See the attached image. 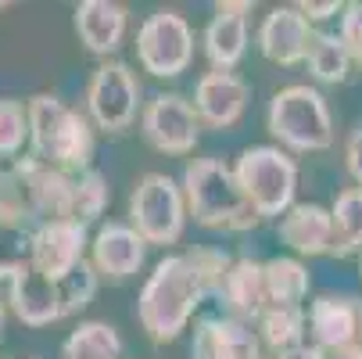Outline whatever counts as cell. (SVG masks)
<instances>
[{
	"mask_svg": "<svg viewBox=\"0 0 362 359\" xmlns=\"http://www.w3.org/2000/svg\"><path fill=\"white\" fill-rule=\"evenodd\" d=\"M344 166H348L355 187H362V126L351 130V137H348V144H344Z\"/></svg>",
	"mask_w": 362,
	"mask_h": 359,
	"instance_id": "836d02e7",
	"label": "cell"
},
{
	"mask_svg": "<svg viewBox=\"0 0 362 359\" xmlns=\"http://www.w3.org/2000/svg\"><path fill=\"white\" fill-rule=\"evenodd\" d=\"M183 194H187V212L194 223L209 230H251L258 227V212L247 205L233 166L223 159H194L183 169Z\"/></svg>",
	"mask_w": 362,
	"mask_h": 359,
	"instance_id": "3957f363",
	"label": "cell"
},
{
	"mask_svg": "<svg viewBox=\"0 0 362 359\" xmlns=\"http://www.w3.org/2000/svg\"><path fill=\"white\" fill-rule=\"evenodd\" d=\"M251 86L237 72H204L194 86V108L204 126L230 130L247 108Z\"/></svg>",
	"mask_w": 362,
	"mask_h": 359,
	"instance_id": "2e32d148",
	"label": "cell"
},
{
	"mask_svg": "<svg viewBox=\"0 0 362 359\" xmlns=\"http://www.w3.org/2000/svg\"><path fill=\"white\" fill-rule=\"evenodd\" d=\"M8 305L11 313L25 324V327H50L65 317V305H62V284L43 277L36 266L18 273L8 284Z\"/></svg>",
	"mask_w": 362,
	"mask_h": 359,
	"instance_id": "ac0fdd59",
	"label": "cell"
},
{
	"mask_svg": "<svg viewBox=\"0 0 362 359\" xmlns=\"http://www.w3.org/2000/svg\"><path fill=\"white\" fill-rule=\"evenodd\" d=\"M330 216H334V251L330 255H362V187H344L334 205H330Z\"/></svg>",
	"mask_w": 362,
	"mask_h": 359,
	"instance_id": "d4e9b609",
	"label": "cell"
},
{
	"mask_svg": "<svg viewBox=\"0 0 362 359\" xmlns=\"http://www.w3.org/2000/svg\"><path fill=\"white\" fill-rule=\"evenodd\" d=\"M90 122L105 133H126L140 112V79L126 62H100L86 83Z\"/></svg>",
	"mask_w": 362,
	"mask_h": 359,
	"instance_id": "ba28073f",
	"label": "cell"
},
{
	"mask_svg": "<svg viewBox=\"0 0 362 359\" xmlns=\"http://www.w3.org/2000/svg\"><path fill=\"white\" fill-rule=\"evenodd\" d=\"M43 173L47 162L36 155H22L0 166V223L36 230L47 223L43 216Z\"/></svg>",
	"mask_w": 362,
	"mask_h": 359,
	"instance_id": "30bf717a",
	"label": "cell"
},
{
	"mask_svg": "<svg viewBox=\"0 0 362 359\" xmlns=\"http://www.w3.org/2000/svg\"><path fill=\"white\" fill-rule=\"evenodd\" d=\"M29 144V101L0 97V159H22Z\"/></svg>",
	"mask_w": 362,
	"mask_h": 359,
	"instance_id": "83f0119b",
	"label": "cell"
},
{
	"mask_svg": "<svg viewBox=\"0 0 362 359\" xmlns=\"http://www.w3.org/2000/svg\"><path fill=\"white\" fill-rule=\"evenodd\" d=\"M194 359H269L262 355V338L251 331V324L233 317H212L201 320L190 345Z\"/></svg>",
	"mask_w": 362,
	"mask_h": 359,
	"instance_id": "e0dca14e",
	"label": "cell"
},
{
	"mask_svg": "<svg viewBox=\"0 0 362 359\" xmlns=\"http://www.w3.org/2000/svg\"><path fill=\"white\" fill-rule=\"evenodd\" d=\"M280 241L294 251V255H330L334 251V216L323 205H294L287 209L276 223Z\"/></svg>",
	"mask_w": 362,
	"mask_h": 359,
	"instance_id": "d6986e66",
	"label": "cell"
},
{
	"mask_svg": "<svg viewBox=\"0 0 362 359\" xmlns=\"http://www.w3.org/2000/svg\"><path fill=\"white\" fill-rule=\"evenodd\" d=\"M209 298L194 263L187 259V251L180 255H165V259L154 266V273L147 277V284L140 287L136 298V320L147 331L151 341H176L187 324L194 320L197 305Z\"/></svg>",
	"mask_w": 362,
	"mask_h": 359,
	"instance_id": "6da1fadb",
	"label": "cell"
},
{
	"mask_svg": "<svg viewBox=\"0 0 362 359\" xmlns=\"http://www.w3.org/2000/svg\"><path fill=\"white\" fill-rule=\"evenodd\" d=\"M341 40L348 47V55L355 65H362V0L355 4H344V15H341Z\"/></svg>",
	"mask_w": 362,
	"mask_h": 359,
	"instance_id": "1f68e13d",
	"label": "cell"
},
{
	"mask_svg": "<svg viewBox=\"0 0 362 359\" xmlns=\"http://www.w3.org/2000/svg\"><path fill=\"white\" fill-rule=\"evenodd\" d=\"M147 259V241L136 234L133 223H105L93 241H90V263L100 277L108 280H126L133 273H140Z\"/></svg>",
	"mask_w": 362,
	"mask_h": 359,
	"instance_id": "4fadbf2b",
	"label": "cell"
},
{
	"mask_svg": "<svg viewBox=\"0 0 362 359\" xmlns=\"http://www.w3.org/2000/svg\"><path fill=\"white\" fill-rule=\"evenodd\" d=\"M237 183L247 198V205L258 212V220H280L287 209H294L298 190V162L287 151L273 144H258L237 155L233 162Z\"/></svg>",
	"mask_w": 362,
	"mask_h": 359,
	"instance_id": "5b68a950",
	"label": "cell"
},
{
	"mask_svg": "<svg viewBox=\"0 0 362 359\" xmlns=\"http://www.w3.org/2000/svg\"><path fill=\"white\" fill-rule=\"evenodd\" d=\"M358 277H362V255H358Z\"/></svg>",
	"mask_w": 362,
	"mask_h": 359,
	"instance_id": "8d00e7d4",
	"label": "cell"
},
{
	"mask_svg": "<svg viewBox=\"0 0 362 359\" xmlns=\"http://www.w3.org/2000/svg\"><path fill=\"white\" fill-rule=\"evenodd\" d=\"M255 331L262 338L266 348L276 352H287L294 345H305V334H308V309L305 305H269V309L255 320Z\"/></svg>",
	"mask_w": 362,
	"mask_h": 359,
	"instance_id": "7402d4cb",
	"label": "cell"
},
{
	"mask_svg": "<svg viewBox=\"0 0 362 359\" xmlns=\"http://www.w3.org/2000/svg\"><path fill=\"white\" fill-rule=\"evenodd\" d=\"M140 133L162 155H190L201 137V115L183 93H154L144 105Z\"/></svg>",
	"mask_w": 362,
	"mask_h": 359,
	"instance_id": "9c48e42d",
	"label": "cell"
},
{
	"mask_svg": "<svg viewBox=\"0 0 362 359\" xmlns=\"http://www.w3.org/2000/svg\"><path fill=\"white\" fill-rule=\"evenodd\" d=\"M187 216L190 212L183 183H176L165 173H147L129 198V220L147 244H176L183 237Z\"/></svg>",
	"mask_w": 362,
	"mask_h": 359,
	"instance_id": "8992f818",
	"label": "cell"
},
{
	"mask_svg": "<svg viewBox=\"0 0 362 359\" xmlns=\"http://www.w3.org/2000/svg\"><path fill=\"white\" fill-rule=\"evenodd\" d=\"M308 76H313L316 83H344L348 79V69L355 65L351 55H348V47L341 40V33H320L313 36V47H308Z\"/></svg>",
	"mask_w": 362,
	"mask_h": 359,
	"instance_id": "484cf974",
	"label": "cell"
},
{
	"mask_svg": "<svg viewBox=\"0 0 362 359\" xmlns=\"http://www.w3.org/2000/svg\"><path fill=\"white\" fill-rule=\"evenodd\" d=\"M136 62L158 79H176L194 62V29L180 11H154L136 29Z\"/></svg>",
	"mask_w": 362,
	"mask_h": 359,
	"instance_id": "52a82bcc",
	"label": "cell"
},
{
	"mask_svg": "<svg viewBox=\"0 0 362 359\" xmlns=\"http://www.w3.org/2000/svg\"><path fill=\"white\" fill-rule=\"evenodd\" d=\"M308 334L320 348L362 345V298L355 295H320L308 305Z\"/></svg>",
	"mask_w": 362,
	"mask_h": 359,
	"instance_id": "5bb4252c",
	"label": "cell"
},
{
	"mask_svg": "<svg viewBox=\"0 0 362 359\" xmlns=\"http://www.w3.org/2000/svg\"><path fill=\"white\" fill-rule=\"evenodd\" d=\"M323 359H362V345H344V348H323Z\"/></svg>",
	"mask_w": 362,
	"mask_h": 359,
	"instance_id": "e575fe53",
	"label": "cell"
},
{
	"mask_svg": "<svg viewBox=\"0 0 362 359\" xmlns=\"http://www.w3.org/2000/svg\"><path fill=\"white\" fill-rule=\"evenodd\" d=\"M247 0H226L216 4L212 22L204 25V58H209L212 72H233V65L244 58L247 50Z\"/></svg>",
	"mask_w": 362,
	"mask_h": 359,
	"instance_id": "9a60e30c",
	"label": "cell"
},
{
	"mask_svg": "<svg viewBox=\"0 0 362 359\" xmlns=\"http://www.w3.org/2000/svg\"><path fill=\"white\" fill-rule=\"evenodd\" d=\"M223 305L230 309L233 320H244V324H255L269 309V287H266V263L258 259H233L230 273H226V284H223Z\"/></svg>",
	"mask_w": 362,
	"mask_h": 359,
	"instance_id": "ffe728a7",
	"label": "cell"
},
{
	"mask_svg": "<svg viewBox=\"0 0 362 359\" xmlns=\"http://www.w3.org/2000/svg\"><path fill=\"white\" fill-rule=\"evenodd\" d=\"M126 8L115 0H83L76 8V33L83 40V47L97 58H108L122 47L126 36Z\"/></svg>",
	"mask_w": 362,
	"mask_h": 359,
	"instance_id": "44dd1931",
	"label": "cell"
},
{
	"mask_svg": "<svg viewBox=\"0 0 362 359\" xmlns=\"http://www.w3.org/2000/svg\"><path fill=\"white\" fill-rule=\"evenodd\" d=\"M0 11H8V4H0Z\"/></svg>",
	"mask_w": 362,
	"mask_h": 359,
	"instance_id": "74e56055",
	"label": "cell"
},
{
	"mask_svg": "<svg viewBox=\"0 0 362 359\" xmlns=\"http://www.w3.org/2000/svg\"><path fill=\"white\" fill-rule=\"evenodd\" d=\"M62 359H122V338L105 320H83L65 338Z\"/></svg>",
	"mask_w": 362,
	"mask_h": 359,
	"instance_id": "cb8c5ba5",
	"label": "cell"
},
{
	"mask_svg": "<svg viewBox=\"0 0 362 359\" xmlns=\"http://www.w3.org/2000/svg\"><path fill=\"white\" fill-rule=\"evenodd\" d=\"M266 287H269V305H305L313 277H308V266L298 255H276L266 263Z\"/></svg>",
	"mask_w": 362,
	"mask_h": 359,
	"instance_id": "603a6c76",
	"label": "cell"
},
{
	"mask_svg": "<svg viewBox=\"0 0 362 359\" xmlns=\"http://www.w3.org/2000/svg\"><path fill=\"white\" fill-rule=\"evenodd\" d=\"M97 280H100V273L93 270V263L90 259H83L65 280H58L62 284V305H65V317H76V313H83L86 305L93 302V295H97Z\"/></svg>",
	"mask_w": 362,
	"mask_h": 359,
	"instance_id": "4dcf8cb0",
	"label": "cell"
},
{
	"mask_svg": "<svg viewBox=\"0 0 362 359\" xmlns=\"http://www.w3.org/2000/svg\"><path fill=\"white\" fill-rule=\"evenodd\" d=\"M90 230L76 220H54L33 230V266L50 277V280H65L90 248Z\"/></svg>",
	"mask_w": 362,
	"mask_h": 359,
	"instance_id": "8fae6325",
	"label": "cell"
},
{
	"mask_svg": "<svg viewBox=\"0 0 362 359\" xmlns=\"http://www.w3.org/2000/svg\"><path fill=\"white\" fill-rule=\"evenodd\" d=\"M108 180L105 173H97V169H83L72 176V220L90 227L97 223L100 216H105L108 209Z\"/></svg>",
	"mask_w": 362,
	"mask_h": 359,
	"instance_id": "4316f807",
	"label": "cell"
},
{
	"mask_svg": "<svg viewBox=\"0 0 362 359\" xmlns=\"http://www.w3.org/2000/svg\"><path fill=\"white\" fill-rule=\"evenodd\" d=\"M294 8H298L308 22H323V18L344 15V4H341V0H323V4H316V0H298Z\"/></svg>",
	"mask_w": 362,
	"mask_h": 359,
	"instance_id": "d6a6232c",
	"label": "cell"
},
{
	"mask_svg": "<svg viewBox=\"0 0 362 359\" xmlns=\"http://www.w3.org/2000/svg\"><path fill=\"white\" fill-rule=\"evenodd\" d=\"M0 331H4V298H0Z\"/></svg>",
	"mask_w": 362,
	"mask_h": 359,
	"instance_id": "d590c367",
	"label": "cell"
},
{
	"mask_svg": "<svg viewBox=\"0 0 362 359\" xmlns=\"http://www.w3.org/2000/svg\"><path fill=\"white\" fill-rule=\"evenodd\" d=\"M266 130L287 151H327L334 144V119L327 108V97L305 83L273 93L266 108Z\"/></svg>",
	"mask_w": 362,
	"mask_h": 359,
	"instance_id": "277c9868",
	"label": "cell"
},
{
	"mask_svg": "<svg viewBox=\"0 0 362 359\" xmlns=\"http://www.w3.org/2000/svg\"><path fill=\"white\" fill-rule=\"evenodd\" d=\"M33 270V230L0 223V280H15Z\"/></svg>",
	"mask_w": 362,
	"mask_h": 359,
	"instance_id": "f1b7e54d",
	"label": "cell"
},
{
	"mask_svg": "<svg viewBox=\"0 0 362 359\" xmlns=\"http://www.w3.org/2000/svg\"><path fill=\"white\" fill-rule=\"evenodd\" d=\"M29 155L62 173L93 169V126L54 93L29 97Z\"/></svg>",
	"mask_w": 362,
	"mask_h": 359,
	"instance_id": "7a4b0ae2",
	"label": "cell"
},
{
	"mask_svg": "<svg viewBox=\"0 0 362 359\" xmlns=\"http://www.w3.org/2000/svg\"><path fill=\"white\" fill-rule=\"evenodd\" d=\"M187 259L194 263V270H197L204 291L219 298V295H223V284H226V273H230V266H233L230 255H226L223 248H212V244H194V248H187Z\"/></svg>",
	"mask_w": 362,
	"mask_h": 359,
	"instance_id": "f546056e",
	"label": "cell"
},
{
	"mask_svg": "<svg viewBox=\"0 0 362 359\" xmlns=\"http://www.w3.org/2000/svg\"><path fill=\"white\" fill-rule=\"evenodd\" d=\"M313 22H308L294 4H284V8H273L262 25H258V50L262 58H269L273 65H298L308 58V47H313Z\"/></svg>",
	"mask_w": 362,
	"mask_h": 359,
	"instance_id": "7c38bea8",
	"label": "cell"
}]
</instances>
